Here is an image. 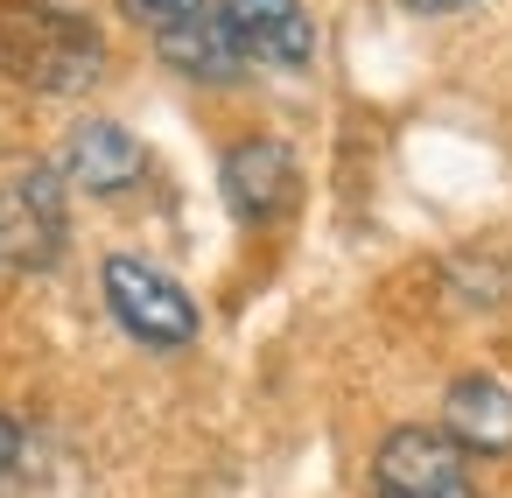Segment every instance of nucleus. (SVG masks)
Returning <instances> with one entry per match:
<instances>
[{
	"instance_id": "nucleus-1",
	"label": "nucleus",
	"mask_w": 512,
	"mask_h": 498,
	"mask_svg": "<svg viewBox=\"0 0 512 498\" xmlns=\"http://www.w3.org/2000/svg\"><path fill=\"white\" fill-rule=\"evenodd\" d=\"M0 71L43 99H78L106 71V36L71 0H0Z\"/></svg>"
},
{
	"instance_id": "nucleus-2",
	"label": "nucleus",
	"mask_w": 512,
	"mask_h": 498,
	"mask_svg": "<svg viewBox=\"0 0 512 498\" xmlns=\"http://www.w3.org/2000/svg\"><path fill=\"white\" fill-rule=\"evenodd\" d=\"M127 22L155 43V57L197 85H232L246 71V50L218 0H127Z\"/></svg>"
},
{
	"instance_id": "nucleus-3",
	"label": "nucleus",
	"mask_w": 512,
	"mask_h": 498,
	"mask_svg": "<svg viewBox=\"0 0 512 498\" xmlns=\"http://www.w3.org/2000/svg\"><path fill=\"white\" fill-rule=\"evenodd\" d=\"M99 288H106V309L120 316V330L141 337L148 351H183V344H197V302H190L183 281L162 274L155 260L113 253V260L99 267Z\"/></svg>"
},
{
	"instance_id": "nucleus-4",
	"label": "nucleus",
	"mask_w": 512,
	"mask_h": 498,
	"mask_svg": "<svg viewBox=\"0 0 512 498\" xmlns=\"http://www.w3.org/2000/svg\"><path fill=\"white\" fill-rule=\"evenodd\" d=\"M64 176L29 162V169H0V267H50L64 253Z\"/></svg>"
},
{
	"instance_id": "nucleus-5",
	"label": "nucleus",
	"mask_w": 512,
	"mask_h": 498,
	"mask_svg": "<svg viewBox=\"0 0 512 498\" xmlns=\"http://www.w3.org/2000/svg\"><path fill=\"white\" fill-rule=\"evenodd\" d=\"M372 491L379 498H477L470 456L442 428H393L372 456Z\"/></svg>"
},
{
	"instance_id": "nucleus-6",
	"label": "nucleus",
	"mask_w": 512,
	"mask_h": 498,
	"mask_svg": "<svg viewBox=\"0 0 512 498\" xmlns=\"http://www.w3.org/2000/svg\"><path fill=\"white\" fill-rule=\"evenodd\" d=\"M225 204L239 225H274L288 204H295V155L267 134L239 141L225 155Z\"/></svg>"
},
{
	"instance_id": "nucleus-7",
	"label": "nucleus",
	"mask_w": 512,
	"mask_h": 498,
	"mask_svg": "<svg viewBox=\"0 0 512 498\" xmlns=\"http://www.w3.org/2000/svg\"><path fill=\"white\" fill-rule=\"evenodd\" d=\"M232 36L246 57L274 64V71H309L316 57V29H309V8L302 0H218Z\"/></svg>"
},
{
	"instance_id": "nucleus-8",
	"label": "nucleus",
	"mask_w": 512,
	"mask_h": 498,
	"mask_svg": "<svg viewBox=\"0 0 512 498\" xmlns=\"http://www.w3.org/2000/svg\"><path fill=\"white\" fill-rule=\"evenodd\" d=\"M64 169H71L78 190H92V197H120V190L141 183L148 155H141V141H134L127 127H113V120H85V127L64 141Z\"/></svg>"
},
{
	"instance_id": "nucleus-9",
	"label": "nucleus",
	"mask_w": 512,
	"mask_h": 498,
	"mask_svg": "<svg viewBox=\"0 0 512 498\" xmlns=\"http://www.w3.org/2000/svg\"><path fill=\"white\" fill-rule=\"evenodd\" d=\"M463 456H505L512 449V393L484 372H463L449 386V428H442Z\"/></svg>"
},
{
	"instance_id": "nucleus-10",
	"label": "nucleus",
	"mask_w": 512,
	"mask_h": 498,
	"mask_svg": "<svg viewBox=\"0 0 512 498\" xmlns=\"http://www.w3.org/2000/svg\"><path fill=\"white\" fill-rule=\"evenodd\" d=\"M22 463V428H15V414L8 407H0V477H8Z\"/></svg>"
},
{
	"instance_id": "nucleus-11",
	"label": "nucleus",
	"mask_w": 512,
	"mask_h": 498,
	"mask_svg": "<svg viewBox=\"0 0 512 498\" xmlns=\"http://www.w3.org/2000/svg\"><path fill=\"white\" fill-rule=\"evenodd\" d=\"M400 8H414V15H456V8H470V0H400Z\"/></svg>"
}]
</instances>
